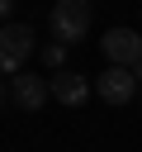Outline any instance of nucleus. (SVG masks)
I'll return each mask as SVG.
<instances>
[{
    "mask_svg": "<svg viewBox=\"0 0 142 152\" xmlns=\"http://www.w3.org/2000/svg\"><path fill=\"white\" fill-rule=\"evenodd\" d=\"M90 90H95V86H90L80 71H57V76H52V100L66 104V109H80V104L90 100Z\"/></svg>",
    "mask_w": 142,
    "mask_h": 152,
    "instance_id": "6",
    "label": "nucleus"
},
{
    "mask_svg": "<svg viewBox=\"0 0 142 152\" xmlns=\"http://www.w3.org/2000/svg\"><path fill=\"white\" fill-rule=\"evenodd\" d=\"M137 81H142V76H137L133 66H118V62H109V66H104V76L95 81V95H99L104 104H128V100L137 95Z\"/></svg>",
    "mask_w": 142,
    "mask_h": 152,
    "instance_id": "3",
    "label": "nucleus"
},
{
    "mask_svg": "<svg viewBox=\"0 0 142 152\" xmlns=\"http://www.w3.org/2000/svg\"><path fill=\"white\" fill-rule=\"evenodd\" d=\"M66 48H71V43H62V38H57V43H47V48H43V62L62 71V62H66Z\"/></svg>",
    "mask_w": 142,
    "mask_h": 152,
    "instance_id": "7",
    "label": "nucleus"
},
{
    "mask_svg": "<svg viewBox=\"0 0 142 152\" xmlns=\"http://www.w3.org/2000/svg\"><path fill=\"white\" fill-rule=\"evenodd\" d=\"M90 5L95 0H57L52 5V33L62 38V43H80L85 33H90Z\"/></svg>",
    "mask_w": 142,
    "mask_h": 152,
    "instance_id": "1",
    "label": "nucleus"
},
{
    "mask_svg": "<svg viewBox=\"0 0 142 152\" xmlns=\"http://www.w3.org/2000/svg\"><path fill=\"white\" fill-rule=\"evenodd\" d=\"M47 95H52V76H33V71H14L9 76V100L19 104V109H43L47 104Z\"/></svg>",
    "mask_w": 142,
    "mask_h": 152,
    "instance_id": "5",
    "label": "nucleus"
},
{
    "mask_svg": "<svg viewBox=\"0 0 142 152\" xmlns=\"http://www.w3.org/2000/svg\"><path fill=\"white\" fill-rule=\"evenodd\" d=\"M95 5H104V0H95Z\"/></svg>",
    "mask_w": 142,
    "mask_h": 152,
    "instance_id": "8",
    "label": "nucleus"
},
{
    "mask_svg": "<svg viewBox=\"0 0 142 152\" xmlns=\"http://www.w3.org/2000/svg\"><path fill=\"white\" fill-rule=\"evenodd\" d=\"M99 48H104V62H118V66L142 71V33L137 28H109L99 38Z\"/></svg>",
    "mask_w": 142,
    "mask_h": 152,
    "instance_id": "4",
    "label": "nucleus"
},
{
    "mask_svg": "<svg viewBox=\"0 0 142 152\" xmlns=\"http://www.w3.org/2000/svg\"><path fill=\"white\" fill-rule=\"evenodd\" d=\"M33 57V28L28 24H5L0 28V66H5V76H14V71H24V62Z\"/></svg>",
    "mask_w": 142,
    "mask_h": 152,
    "instance_id": "2",
    "label": "nucleus"
}]
</instances>
